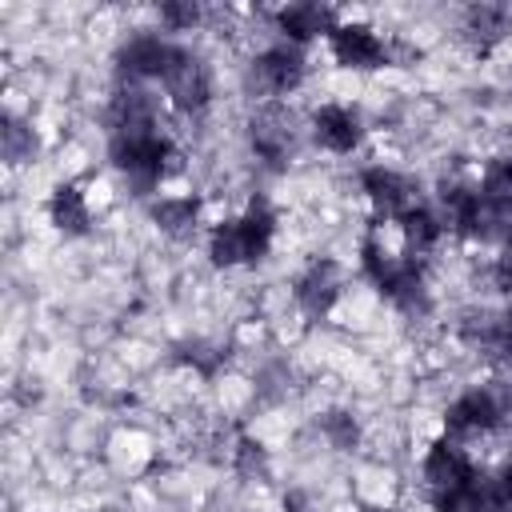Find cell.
I'll list each match as a JSON object with an SVG mask.
<instances>
[{"mask_svg":"<svg viewBox=\"0 0 512 512\" xmlns=\"http://www.w3.org/2000/svg\"><path fill=\"white\" fill-rule=\"evenodd\" d=\"M276 240V212L268 200H248L236 216H224L208 228V260L216 268H248L268 256Z\"/></svg>","mask_w":512,"mask_h":512,"instance_id":"cell-1","label":"cell"},{"mask_svg":"<svg viewBox=\"0 0 512 512\" xmlns=\"http://www.w3.org/2000/svg\"><path fill=\"white\" fill-rule=\"evenodd\" d=\"M108 160L112 168L136 188V192H152L176 160V144L168 132L160 128H144V132H112L108 140Z\"/></svg>","mask_w":512,"mask_h":512,"instance_id":"cell-2","label":"cell"},{"mask_svg":"<svg viewBox=\"0 0 512 512\" xmlns=\"http://www.w3.org/2000/svg\"><path fill=\"white\" fill-rule=\"evenodd\" d=\"M180 44H172L168 36L160 32H136L120 44L116 52V72H120V84H152V80H164V72L172 68Z\"/></svg>","mask_w":512,"mask_h":512,"instance_id":"cell-3","label":"cell"},{"mask_svg":"<svg viewBox=\"0 0 512 512\" xmlns=\"http://www.w3.org/2000/svg\"><path fill=\"white\" fill-rule=\"evenodd\" d=\"M304 76H308V56H304V48H296L288 40H276L252 56V84L268 100L292 96L304 84Z\"/></svg>","mask_w":512,"mask_h":512,"instance_id":"cell-4","label":"cell"},{"mask_svg":"<svg viewBox=\"0 0 512 512\" xmlns=\"http://www.w3.org/2000/svg\"><path fill=\"white\" fill-rule=\"evenodd\" d=\"M328 52L340 68H352V72H372V68H384L392 48L388 40L364 24V20H340L332 32H328Z\"/></svg>","mask_w":512,"mask_h":512,"instance_id":"cell-5","label":"cell"},{"mask_svg":"<svg viewBox=\"0 0 512 512\" xmlns=\"http://www.w3.org/2000/svg\"><path fill=\"white\" fill-rule=\"evenodd\" d=\"M308 136L316 148L332 152V156H352L364 144V116L352 104L340 100H324L320 108H312L308 116Z\"/></svg>","mask_w":512,"mask_h":512,"instance_id":"cell-6","label":"cell"},{"mask_svg":"<svg viewBox=\"0 0 512 512\" xmlns=\"http://www.w3.org/2000/svg\"><path fill=\"white\" fill-rule=\"evenodd\" d=\"M504 420H508L504 396L492 392V388H464V392L444 408V428H448L452 440L496 432Z\"/></svg>","mask_w":512,"mask_h":512,"instance_id":"cell-7","label":"cell"},{"mask_svg":"<svg viewBox=\"0 0 512 512\" xmlns=\"http://www.w3.org/2000/svg\"><path fill=\"white\" fill-rule=\"evenodd\" d=\"M160 84H164L172 108L184 112V116H200V112L212 104V72H208V64H204L196 52H188L184 44H180V52H176V60H172V68L164 72Z\"/></svg>","mask_w":512,"mask_h":512,"instance_id":"cell-8","label":"cell"},{"mask_svg":"<svg viewBox=\"0 0 512 512\" xmlns=\"http://www.w3.org/2000/svg\"><path fill=\"white\" fill-rule=\"evenodd\" d=\"M340 296H344V272H340V264L336 260H312L300 276H296V284H292V300H296V308L308 316V320H324L336 304H340Z\"/></svg>","mask_w":512,"mask_h":512,"instance_id":"cell-9","label":"cell"},{"mask_svg":"<svg viewBox=\"0 0 512 512\" xmlns=\"http://www.w3.org/2000/svg\"><path fill=\"white\" fill-rule=\"evenodd\" d=\"M360 192H364V200L372 204V212L384 216V224H392V220L404 216L412 204H420L412 180H408L400 168H392V164H368V168L360 172Z\"/></svg>","mask_w":512,"mask_h":512,"instance_id":"cell-10","label":"cell"},{"mask_svg":"<svg viewBox=\"0 0 512 512\" xmlns=\"http://www.w3.org/2000/svg\"><path fill=\"white\" fill-rule=\"evenodd\" d=\"M472 472H476V460H472V456L464 452V444L452 440V436L432 440V444L424 448V456H420V476H424L428 492L456 488V484H464Z\"/></svg>","mask_w":512,"mask_h":512,"instance_id":"cell-11","label":"cell"},{"mask_svg":"<svg viewBox=\"0 0 512 512\" xmlns=\"http://www.w3.org/2000/svg\"><path fill=\"white\" fill-rule=\"evenodd\" d=\"M248 140H252V152L264 164H284L288 152H292V144H296V124H292V116L280 104H268V108H260L252 116Z\"/></svg>","mask_w":512,"mask_h":512,"instance_id":"cell-12","label":"cell"},{"mask_svg":"<svg viewBox=\"0 0 512 512\" xmlns=\"http://www.w3.org/2000/svg\"><path fill=\"white\" fill-rule=\"evenodd\" d=\"M392 228H396V240H400L404 256H412V260H428L436 252V244L444 240V232H448L444 216L432 204H412L404 216L392 220Z\"/></svg>","mask_w":512,"mask_h":512,"instance_id":"cell-13","label":"cell"},{"mask_svg":"<svg viewBox=\"0 0 512 512\" xmlns=\"http://www.w3.org/2000/svg\"><path fill=\"white\" fill-rule=\"evenodd\" d=\"M340 24V16L328 8V4H284L280 12H276V32H280V40H288V44H296V48H304V44H312V40H328V32Z\"/></svg>","mask_w":512,"mask_h":512,"instance_id":"cell-14","label":"cell"},{"mask_svg":"<svg viewBox=\"0 0 512 512\" xmlns=\"http://www.w3.org/2000/svg\"><path fill=\"white\" fill-rule=\"evenodd\" d=\"M148 216H152V224H156L164 236L184 240V236H192L196 224H200V196H192V192H164V196H156V200L148 204Z\"/></svg>","mask_w":512,"mask_h":512,"instance_id":"cell-15","label":"cell"},{"mask_svg":"<svg viewBox=\"0 0 512 512\" xmlns=\"http://www.w3.org/2000/svg\"><path fill=\"white\" fill-rule=\"evenodd\" d=\"M48 220L64 232V236H84L92 228V204H88V192L80 184H56L52 196H48Z\"/></svg>","mask_w":512,"mask_h":512,"instance_id":"cell-16","label":"cell"},{"mask_svg":"<svg viewBox=\"0 0 512 512\" xmlns=\"http://www.w3.org/2000/svg\"><path fill=\"white\" fill-rule=\"evenodd\" d=\"M508 28H512V12L504 4H476V8L464 12V36L480 52H488L492 44H500L508 36Z\"/></svg>","mask_w":512,"mask_h":512,"instance_id":"cell-17","label":"cell"},{"mask_svg":"<svg viewBox=\"0 0 512 512\" xmlns=\"http://www.w3.org/2000/svg\"><path fill=\"white\" fill-rule=\"evenodd\" d=\"M480 196L496 208V212H512V156H504V160H492L484 172H480Z\"/></svg>","mask_w":512,"mask_h":512,"instance_id":"cell-18","label":"cell"},{"mask_svg":"<svg viewBox=\"0 0 512 512\" xmlns=\"http://www.w3.org/2000/svg\"><path fill=\"white\" fill-rule=\"evenodd\" d=\"M316 428H320V436H324L336 452H352V448L360 444V420H356L348 408H328V412H320Z\"/></svg>","mask_w":512,"mask_h":512,"instance_id":"cell-19","label":"cell"},{"mask_svg":"<svg viewBox=\"0 0 512 512\" xmlns=\"http://www.w3.org/2000/svg\"><path fill=\"white\" fill-rule=\"evenodd\" d=\"M36 148H40L36 128H32L28 120L8 116V124H4V156H8L12 164H24V160H32V156H36Z\"/></svg>","mask_w":512,"mask_h":512,"instance_id":"cell-20","label":"cell"},{"mask_svg":"<svg viewBox=\"0 0 512 512\" xmlns=\"http://www.w3.org/2000/svg\"><path fill=\"white\" fill-rule=\"evenodd\" d=\"M232 468L244 472V476H264V472H268V448H264L260 440L240 436L236 448H232Z\"/></svg>","mask_w":512,"mask_h":512,"instance_id":"cell-21","label":"cell"},{"mask_svg":"<svg viewBox=\"0 0 512 512\" xmlns=\"http://www.w3.org/2000/svg\"><path fill=\"white\" fill-rule=\"evenodd\" d=\"M180 360H184L188 368H196L200 376H216L220 364H224V348H220V344H208V340H192V344L180 352Z\"/></svg>","mask_w":512,"mask_h":512,"instance_id":"cell-22","label":"cell"},{"mask_svg":"<svg viewBox=\"0 0 512 512\" xmlns=\"http://www.w3.org/2000/svg\"><path fill=\"white\" fill-rule=\"evenodd\" d=\"M204 20V12L196 4H160V24L168 32H192Z\"/></svg>","mask_w":512,"mask_h":512,"instance_id":"cell-23","label":"cell"},{"mask_svg":"<svg viewBox=\"0 0 512 512\" xmlns=\"http://www.w3.org/2000/svg\"><path fill=\"white\" fill-rule=\"evenodd\" d=\"M284 512H312V504H308L304 492H288L284 496Z\"/></svg>","mask_w":512,"mask_h":512,"instance_id":"cell-24","label":"cell"},{"mask_svg":"<svg viewBox=\"0 0 512 512\" xmlns=\"http://www.w3.org/2000/svg\"><path fill=\"white\" fill-rule=\"evenodd\" d=\"M360 512H400V508H392V504H364Z\"/></svg>","mask_w":512,"mask_h":512,"instance_id":"cell-25","label":"cell"}]
</instances>
